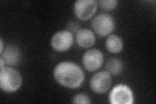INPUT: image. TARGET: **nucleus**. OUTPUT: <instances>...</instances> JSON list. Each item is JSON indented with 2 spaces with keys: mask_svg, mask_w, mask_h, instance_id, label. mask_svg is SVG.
Segmentation results:
<instances>
[{
  "mask_svg": "<svg viewBox=\"0 0 156 104\" xmlns=\"http://www.w3.org/2000/svg\"><path fill=\"white\" fill-rule=\"evenodd\" d=\"M1 57L3 59L5 64L13 66L19 62L20 59V53L16 46L9 45L1 53Z\"/></svg>",
  "mask_w": 156,
  "mask_h": 104,
  "instance_id": "9d476101",
  "label": "nucleus"
},
{
  "mask_svg": "<svg viewBox=\"0 0 156 104\" xmlns=\"http://www.w3.org/2000/svg\"><path fill=\"white\" fill-rule=\"evenodd\" d=\"M82 61L87 70L92 72L101 67L104 62V56L98 49H91L85 53Z\"/></svg>",
  "mask_w": 156,
  "mask_h": 104,
  "instance_id": "6e6552de",
  "label": "nucleus"
},
{
  "mask_svg": "<svg viewBox=\"0 0 156 104\" xmlns=\"http://www.w3.org/2000/svg\"><path fill=\"white\" fill-rule=\"evenodd\" d=\"M107 71L114 76L119 75L123 70L124 64L120 59L111 58L106 63Z\"/></svg>",
  "mask_w": 156,
  "mask_h": 104,
  "instance_id": "f8f14e48",
  "label": "nucleus"
},
{
  "mask_svg": "<svg viewBox=\"0 0 156 104\" xmlns=\"http://www.w3.org/2000/svg\"><path fill=\"white\" fill-rule=\"evenodd\" d=\"M73 103L76 104H89L90 103V98L85 94H80L74 96Z\"/></svg>",
  "mask_w": 156,
  "mask_h": 104,
  "instance_id": "4468645a",
  "label": "nucleus"
},
{
  "mask_svg": "<svg viewBox=\"0 0 156 104\" xmlns=\"http://www.w3.org/2000/svg\"><path fill=\"white\" fill-rule=\"evenodd\" d=\"M53 76L60 85L71 88L80 87L85 78L82 69L70 61L58 63L53 70Z\"/></svg>",
  "mask_w": 156,
  "mask_h": 104,
  "instance_id": "f257e3e1",
  "label": "nucleus"
},
{
  "mask_svg": "<svg viewBox=\"0 0 156 104\" xmlns=\"http://www.w3.org/2000/svg\"><path fill=\"white\" fill-rule=\"evenodd\" d=\"M0 43H1V49H0V53H2L3 52V42L2 38L0 39Z\"/></svg>",
  "mask_w": 156,
  "mask_h": 104,
  "instance_id": "2eb2a0df",
  "label": "nucleus"
},
{
  "mask_svg": "<svg viewBox=\"0 0 156 104\" xmlns=\"http://www.w3.org/2000/svg\"><path fill=\"white\" fill-rule=\"evenodd\" d=\"M112 83L111 74L105 70L96 73L90 80V88L94 92L103 94L109 91Z\"/></svg>",
  "mask_w": 156,
  "mask_h": 104,
  "instance_id": "20e7f679",
  "label": "nucleus"
},
{
  "mask_svg": "<svg viewBox=\"0 0 156 104\" xmlns=\"http://www.w3.org/2000/svg\"><path fill=\"white\" fill-rule=\"evenodd\" d=\"M76 42L78 45L83 48H89L94 44L96 37L94 33L89 29L84 28L77 31Z\"/></svg>",
  "mask_w": 156,
  "mask_h": 104,
  "instance_id": "1a4fd4ad",
  "label": "nucleus"
},
{
  "mask_svg": "<svg viewBox=\"0 0 156 104\" xmlns=\"http://www.w3.org/2000/svg\"><path fill=\"white\" fill-rule=\"evenodd\" d=\"M0 63H1V69L2 68H4V64H5V62H4V61H3V59L1 57L0 58Z\"/></svg>",
  "mask_w": 156,
  "mask_h": 104,
  "instance_id": "dca6fc26",
  "label": "nucleus"
},
{
  "mask_svg": "<svg viewBox=\"0 0 156 104\" xmlns=\"http://www.w3.org/2000/svg\"><path fill=\"white\" fill-rule=\"evenodd\" d=\"M91 26L93 30L101 37L108 35L114 30L115 22L110 14L102 13L94 18Z\"/></svg>",
  "mask_w": 156,
  "mask_h": 104,
  "instance_id": "7ed1b4c3",
  "label": "nucleus"
},
{
  "mask_svg": "<svg viewBox=\"0 0 156 104\" xmlns=\"http://www.w3.org/2000/svg\"><path fill=\"white\" fill-rule=\"evenodd\" d=\"M74 43V37L69 31H61L56 33L51 39L52 48L57 52H65L69 49Z\"/></svg>",
  "mask_w": 156,
  "mask_h": 104,
  "instance_id": "0eeeda50",
  "label": "nucleus"
},
{
  "mask_svg": "<svg viewBox=\"0 0 156 104\" xmlns=\"http://www.w3.org/2000/svg\"><path fill=\"white\" fill-rule=\"evenodd\" d=\"M118 3L116 0H101L99 2L100 6L105 11H109L115 9Z\"/></svg>",
  "mask_w": 156,
  "mask_h": 104,
  "instance_id": "ddd939ff",
  "label": "nucleus"
},
{
  "mask_svg": "<svg viewBox=\"0 0 156 104\" xmlns=\"http://www.w3.org/2000/svg\"><path fill=\"white\" fill-rule=\"evenodd\" d=\"M106 48L112 53H118L123 49V41L116 34H111L106 40Z\"/></svg>",
  "mask_w": 156,
  "mask_h": 104,
  "instance_id": "9b49d317",
  "label": "nucleus"
},
{
  "mask_svg": "<svg viewBox=\"0 0 156 104\" xmlns=\"http://www.w3.org/2000/svg\"><path fill=\"white\" fill-rule=\"evenodd\" d=\"M109 100L113 104H131L133 102V92L128 86L120 85L112 90Z\"/></svg>",
  "mask_w": 156,
  "mask_h": 104,
  "instance_id": "423d86ee",
  "label": "nucleus"
},
{
  "mask_svg": "<svg viewBox=\"0 0 156 104\" xmlns=\"http://www.w3.org/2000/svg\"><path fill=\"white\" fill-rule=\"evenodd\" d=\"M22 82V76L17 70L10 67H4L0 71V87L7 92L16 91Z\"/></svg>",
  "mask_w": 156,
  "mask_h": 104,
  "instance_id": "f03ea898",
  "label": "nucleus"
},
{
  "mask_svg": "<svg viewBox=\"0 0 156 104\" xmlns=\"http://www.w3.org/2000/svg\"><path fill=\"white\" fill-rule=\"evenodd\" d=\"M97 7L95 0H78L74 3V13L78 18L86 20L94 15Z\"/></svg>",
  "mask_w": 156,
  "mask_h": 104,
  "instance_id": "39448f33",
  "label": "nucleus"
}]
</instances>
